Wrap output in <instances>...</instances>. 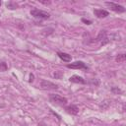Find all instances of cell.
Instances as JSON below:
<instances>
[{
    "mask_svg": "<svg viewBox=\"0 0 126 126\" xmlns=\"http://www.w3.org/2000/svg\"><path fill=\"white\" fill-rule=\"evenodd\" d=\"M105 4L112 11H114L116 13H124L125 12V8L122 5H119V4H116V3H113V2H105Z\"/></svg>",
    "mask_w": 126,
    "mask_h": 126,
    "instance_id": "obj_3",
    "label": "cell"
},
{
    "mask_svg": "<svg viewBox=\"0 0 126 126\" xmlns=\"http://www.w3.org/2000/svg\"><path fill=\"white\" fill-rule=\"evenodd\" d=\"M82 22L85 23V24H87V25H91V24H92V21H90V20H86V19H82Z\"/></svg>",
    "mask_w": 126,
    "mask_h": 126,
    "instance_id": "obj_11",
    "label": "cell"
},
{
    "mask_svg": "<svg viewBox=\"0 0 126 126\" xmlns=\"http://www.w3.org/2000/svg\"><path fill=\"white\" fill-rule=\"evenodd\" d=\"M57 55H58V57H59L61 60H63L64 62H70L71 59H72L71 55L68 54V53H65V52H57Z\"/></svg>",
    "mask_w": 126,
    "mask_h": 126,
    "instance_id": "obj_9",
    "label": "cell"
},
{
    "mask_svg": "<svg viewBox=\"0 0 126 126\" xmlns=\"http://www.w3.org/2000/svg\"><path fill=\"white\" fill-rule=\"evenodd\" d=\"M115 60H116V62H118V63H122V62H124V61L126 60V55H125L124 53L119 54V55L116 56Z\"/></svg>",
    "mask_w": 126,
    "mask_h": 126,
    "instance_id": "obj_10",
    "label": "cell"
},
{
    "mask_svg": "<svg viewBox=\"0 0 126 126\" xmlns=\"http://www.w3.org/2000/svg\"><path fill=\"white\" fill-rule=\"evenodd\" d=\"M40 88L45 89V90H56V89H58V85H56L50 81L42 80L40 82Z\"/></svg>",
    "mask_w": 126,
    "mask_h": 126,
    "instance_id": "obj_4",
    "label": "cell"
},
{
    "mask_svg": "<svg viewBox=\"0 0 126 126\" xmlns=\"http://www.w3.org/2000/svg\"><path fill=\"white\" fill-rule=\"evenodd\" d=\"M30 78H31V79H30V82H32V81H33V75H32V74H31Z\"/></svg>",
    "mask_w": 126,
    "mask_h": 126,
    "instance_id": "obj_12",
    "label": "cell"
},
{
    "mask_svg": "<svg viewBox=\"0 0 126 126\" xmlns=\"http://www.w3.org/2000/svg\"><path fill=\"white\" fill-rule=\"evenodd\" d=\"M69 81L72 83H76V84H85L86 83V81L81 76H78V75H73L72 77L69 78Z\"/></svg>",
    "mask_w": 126,
    "mask_h": 126,
    "instance_id": "obj_7",
    "label": "cell"
},
{
    "mask_svg": "<svg viewBox=\"0 0 126 126\" xmlns=\"http://www.w3.org/2000/svg\"><path fill=\"white\" fill-rule=\"evenodd\" d=\"M65 110H66L67 113L72 114V115H76L79 112V108H78L77 105H69V106H66L65 107Z\"/></svg>",
    "mask_w": 126,
    "mask_h": 126,
    "instance_id": "obj_8",
    "label": "cell"
},
{
    "mask_svg": "<svg viewBox=\"0 0 126 126\" xmlns=\"http://www.w3.org/2000/svg\"><path fill=\"white\" fill-rule=\"evenodd\" d=\"M31 15L36 19H40V20H47L50 18V15L47 12H44L42 10H38V9H32L31 10Z\"/></svg>",
    "mask_w": 126,
    "mask_h": 126,
    "instance_id": "obj_1",
    "label": "cell"
},
{
    "mask_svg": "<svg viewBox=\"0 0 126 126\" xmlns=\"http://www.w3.org/2000/svg\"><path fill=\"white\" fill-rule=\"evenodd\" d=\"M49 100L53 103H56V104H59V105H64L67 103V98L61 96L60 94H51L49 95Z\"/></svg>",
    "mask_w": 126,
    "mask_h": 126,
    "instance_id": "obj_2",
    "label": "cell"
},
{
    "mask_svg": "<svg viewBox=\"0 0 126 126\" xmlns=\"http://www.w3.org/2000/svg\"><path fill=\"white\" fill-rule=\"evenodd\" d=\"M1 4H2V3H1V1H0V6H1Z\"/></svg>",
    "mask_w": 126,
    "mask_h": 126,
    "instance_id": "obj_13",
    "label": "cell"
},
{
    "mask_svg": "<svg viewBox=\"0 0 126 126\" xmlns=\"http://www.w3.org/2000/svg\"><path fill=\"white\" fill-rule=\"evenodd\" d=\"M67 68H70V69H88L87 65L83 61H75L73 63H70L67 65Z\"/></svg>",
    "mask_w": 126,
    "mask_h": 126,
    "instance_id": "obj_5",
    "label": "cell"
},
{
    "mask_svg": "<svg viewBox=\"0 0 126 126\" xmlns=\"http://www.w3.org/2000/svg\"><path fill=\"white\" fill-rule=\"evenodd\" d=\"M94 14L97 17V18H105L109 15V13L105 10H102V9H94Z\"/></svg>",
    "mask_w": 126,
    "mask_h": 126,
    "instance_id": "obj_6",
    "label": "cell"
}]
</instances>
